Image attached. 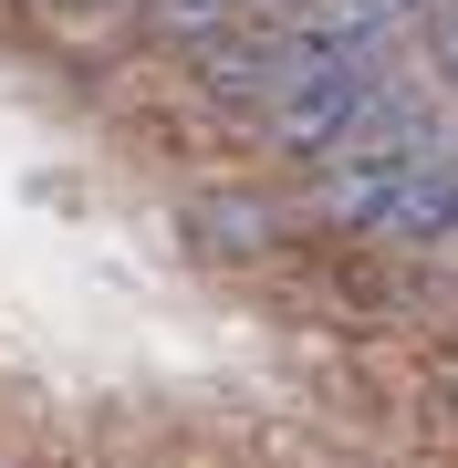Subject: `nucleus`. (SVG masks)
Masks as SVG:
<instances>
[{
  "mask_svg": "<svg viewBox=\"0 0 458 468\" xmlns=\"http://www.w3.org/2000/svg\"><path fill=\"white\" fill-rule=\"evenodd\" d=\"M240 21H282V11H303V0H229Z\"/></svg>",
  "mask_w": 458,
  "mask_h": 468,
  "instance_id": "nucleus-7",
  "label": "nucleus"
},
{
  "mask_svg": "<svg viewBox=\"0 0 458 468\" xmlns=\"http://www.w3.org/2000/svg\"><path fill=\"white\" fill-rule=\"evenodd\" d=\"M427 63H438V84L458 94V0H438V11H427Z\"/></svg>",
  "mask_w": 458,
  "mask_h": 468,
  "instance_id": "nucleus-5",
  "label": "nucleus"
},
{
  "mask_svg": "<svg viewBox=\"0 0 458 468\" xmlns=\"http://www.w3.org/2000/svg\"><path fill=\"white\" fill-rule=\"evenodd\" d=\"M292 198H272V187H198V198L177 208V239H187V261H208V271H261L292 239Z\"/></svg>",
  "mask_w": 458,
  "mask_h": 468,
  "instance_id": "nucleus-2",
  "label": "nucleus"
},
{
  "mask_svg": "<svg viewBox=\"0 0 458 468\" xmlns=\"http://www.w3.org/2000/svg\"><path fill=\"white\" fill-rule=\"evenodd\" d=\"M365 239H386V250H407V261H438L458 239V146H448V135H427V146L396 156V177H386V198H375V229Z\"/></svg>",
  "mask_w": 458,
  "mask_h": 468,
  "instance_id": "nucleus-1",
  "label": "nucleus"
},
{
  "mask_svg": "<svg viewBox=\"0 0 458 468\" xmlns=\"http://www.w3.org/2000/svg\"><path fill=\"white\" fill-rule=\"evenodd\" d=\"M125 32H136L146 52H208L219 32H240V11H229V0H136Z\"/></svg>",
  "mask_w": 458,
  "mask_h": 468,
  "instance_id": "nucleus-3",
  "label": "nucleus"
},
{
  "mask_svg": "<svg viewBox=\"0 0 458 468\" xmlns=\"http://www.w3.org/2000/svg\"><path fill=\"white\" fill-rule=\"evenodd\" d=\"M365 11H375V21H386V32H396V21H427V11H438V0H365Z\"/></svg>",
  "mask_w": 458,
  "mask_h": 468,
  "instance_id": "nucleus-6",
  "label": "nucleus"
},
{
  "mask_svg": "<svg viewBox=\"0 0 458 468\" xmlns=\"http://www.w3.org/2000/svg\"><path fill=\"white\" fill-rule=\"evenodd\" d=\"M32 11L52 21V32L84 42V32H125V11H136V0H32Z\"/></svg>",
  "mask_w": 458,
  "mask_h": 468,
  "instance_id": "nucleus-4",
  "label": "nucleus"
}]
</instances>
